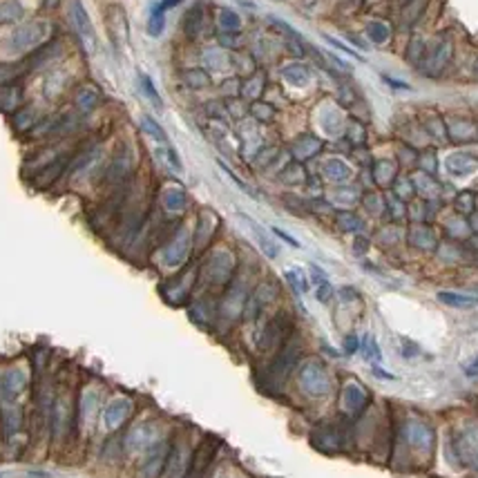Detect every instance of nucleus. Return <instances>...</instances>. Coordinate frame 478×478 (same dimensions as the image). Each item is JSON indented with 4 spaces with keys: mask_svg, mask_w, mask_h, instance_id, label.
I'll return each instance as SVG.
<instances>
[{
    "mask_svg": "<svg viewBox=\"0 0 478 478\" xmlns=\"http://www.w3.org/2000/svg\"><path fill=\"white\" fill-rule=\"evenodd\" d=\"M76 400L74 393L61 384L54 389V400H52V414H49V430L56 441H63L67 434L76 427Z\"/></svg>",
    "mask_w": 478,
    "mask_h": 478,
    "instance_id": "1",
    "label": "nucleus"
},
{
    "mask_svg": "<svg viewBox=\"0 0 478 478\" xmlns=\"http://www.w3.org/2000/svg\"><path fill=\"white\" fill-rule=\"evenodd\" d=\"M49 34H52V25H49V23H45V21L27 23V25L16 27L14 32L9 34L7 45H9L12 52L25 54V52H29V49L41 47L49 38Z\"/></svg>",
    "mask_w": 478,
    "mask_h": 478,
    "instance_id": "2",
    "label": "nucleus"
},
{
    "mask_svg": "<svg viewBox=\"0 0 478 478\" xmlns=\"http://www.w3.org/2000/svg\"><path fill=\"white\" fill-rule=\"evenodd\" d=\"M69 21H72L74 32L81 38V43L87 52L89 54L96 52V32H94V25L89 21V14L81 0H72V5H69Z\"/></svg>",
    "mask_w": 478,
    "mask_h": 478,
    "instance_id": "3",
    "label": "nucleus"
},
{
    "mask_svg": "<svg viewBox=\"0 0 478 478\" xmlns=\"http://www.w3.org/2000/svg\"><path fill=\"white\" fill-rule=\"evenodd\" d=\"M172 445L166 441H157L150 450H145L143 463H141V478H159L166 472L168 456H170Z\"/></svg>",
    "mask_w": 478,
    "mask_h": 478,
    "instance_id": "4",
    "label": "nucleus"
},
{
    "mask_svg": "<svg viewBox=\"0 0 478 478\" xmlns=\"http://www.w3.org/2000/svg\"><path fill=\"white\" fill-rule=\"evenodd\" d=\"M217 447H219L217 438H206V441L195 450V454L191 456V463H188V470H186L184 478H204V474L208 472V467H211L213 458L217 454Z\"/></svg>",
    "mask_w": 478,
    "mask_h": 478,
    "instance_id": "5",
    "label": "nucleus"
},
{
    "mask_svg": "<svg viewBox=\"0 0 478 478\" xmlns=\"http://www.w3.org/2000/svg\"><path fill=\"white\" fill-rule=\"evenodd\" d=\"M130 414H132V400H127V398H114V400H109L103 409L105 432H116L130 418Z\"/></svg>",
    "mask_w": 478,
    "mask_h": 478,
    "instance_id": "6",
    "label": "nucleus"
},
{
    "mask_svg": "<svg viewBox=\"0 0 478 478\" xmlns=\"http://www.w3.org/2000/svg\"><path fill=\"white\" fill-rule=\"evenodd\" d=\"M157 443V432L150 423H143V425H136L134 430L127 434L125 438V450L130 454H139V452H145L150 450V447Z\"/></svg>",
    "mask_w": 478,
    "mask_h": 478,
    "instance_id": "7",
    "label": "nucleus"
},
{
    "mask_svg": "<svg viewBox=\"0 0 478 478\" xmlns=\"http://www.w3.org/2000/svg\"><path fill=\"white\" fill-rule=\"evenodd\" d=\"M105 23H107V29L109 34H112V41L118 45L127 41V18H125V12L118 5H112L105 12Z\"/></svg>",
    "mask_w": 478,
    "mask_h": 478,
    "instance_id": "8",
    "label": "nucleus"
},
{
    "mask_svg": "<svg viewBox=\"0 0 478 478\" xmlns=\"http://www.w3.org/2000/svg\"><path fill=\"white\" fill-rule=\"evenodd\" d=\"M179 0H163V3H157L150 9V18H148V34L150 36H161L163 27H166V12L170 7H175Z\"/></svg>",
    "mask_w": 478,
    "mask_h": 478,
    "instance_id": "9",
    "label": "nucleus"
},
{
    "mask_svg": "<svg viewBox=\"0 0 478 478\" xmlns=\"http://www.w3.org/2000/svg\"><path fill=\"white\" fill-rule=\"evenodd\" d=\"M302 384L311 393H324L326 391V373L320 364H311L302 371Z\"/></svg>",
    "mask_w": 478,
    "mask_h": 478,
    "instance_id": "10",
    "label": "nucleus"
},
{
    "mask_svg": "<svg viewBox=\"0 0 478 478\" xmlns=\"http://www.w3.org/2000/svg\"><path fill=\"white\" fill-rule=\"evenodd\" d=\"M297 357H300V348L297 346H288L282 351V355L277 357L271 373L275 378H280V380H284V378H288V373H291V366L297 362Z\"/></svg>",
    "mask_w": 478,
    "mask_h": 478,
    "instance_id": "11",
    "label": "nucleus"
},
{
    "mask_svg": "<svg viewBox=\"0 0 478 478\" xmlns=\"http://www.w3.org/2000/svg\"><path fill=\"white\" fill-rule=\"evenodd\" d=\"M101 101V92H98V87L94 85H85L76 92V107L81 109V112H89V109H94Z\"/></svg>",
    "mask_w": 478,
    "mask_h": 478,
    "instance_id": "12",
    "label": "nucleus"
},
{
    "mask_svg": "<svg viewBox=\"0 0 478 478\" xmlns=\"http://www.w3.org/2000/svg\"><path fill=\"white\" fill-rule=\"evenodd\" d=\"M438 300L447 306H454V308H472L478 306V297L472 295H463V293H452V291H441L438 293Z\"/></svg>",
    "mask_w": 478,
    "mask_h": 478,
    "instance_id": "13",
    "label": "nucleus"
},
{
    "mask_svg": "<svg viewBox=\"0 0 478 478\" xmlns=\"http://www.w3.org/2000/svg\"><path fill=\"white\" fill-rule=\"evenodd\" d=\"M461 456L478 470V434H465L461 438Z\"/></svg>",
    "mask_w": 478,
    "mask_h": 478,
    "instance_id": "14",
    "label": "nucleus"
},
{
    "mask_svg": "<svg viewBox=\"0 0 478 478\" xmlns=\"http://www.w3.org/2000/svg\"><path fill=\"white\" fill-rule=\"evenodd\" d=\"M239 217H242L244 222L248 224V228H251V231H253L255 239H257V242H260V246H262V251H264L268 257H275V255H277V248H275V244L271 242V239H268V237L264 235V231L260 228V224L253 222V219H251V217H246V215H239Z\"/></svg>",
    "mask_w": 478,
    "mask_h": 478,
    "instance_id": "15",
    "label": "nucleus"
},
{
    "mask_svg": "<svg viewBox=\"0 0 478 478\" xmlns=\"http://www.w3.org/2000/svg\"><path fill=\"white\" fill-rule=\"evenodd\" d=\"M202 25H204V7L202 5H195L191 12L186 14V34L191 38H197L199 32H202Z\"/></svg>",
    "mask_w": 478,
    "mask_h": 478,
    "instance_id": "16",
    "label": "nucleus"
},
{
    "mask_svg": "<svg viewBox=\"0 0 478 478\" xmlns=\"http://www.w3.org/2000/svg\"><path fill=\"white\" fill-rule=\"evenodd\" d=\"M23 16V5L18 0H3L0 3V25L3 23H14Z\"/></svg>",
    "mask_w": 478,
    "mask_h": 478,
    "instance_id": "17",
    "label": "nucleus"
},
{
    "mask_svg": "<svg viewBox=\"0 0 478 478\" xmlns=\"http://www.w3.org/2000/svg\"><path fill=\"white\" fill-rule=\"evenodd\" d=\"M18 103H21V89L18 87H0V109L12 112V109H18Z\"/></svg>",
    "mask_w": 478,
    "mask_h": 478,
    "instance_id": "18",
    "label": "nucleus"
},
{
    "mask_svg": "<svg viewBox=\"0 0 478 478\" xmlns=\"http://www.w3.org/2000/svg\"><path fill=\"white\" fill-rule=\"evenodd\" d=\"M141 130H143L145 134H150L152 139H157L159 143L168 145V134L163 132V127L159 125L152 116H143V118H141Z\"/></svg>",
    "mask_w": 478,
    "mask_h": 478,
    "instance_id": "19",
    "label": "nucleus"
},
{
    "mask_svg": "<svg viewBox=\"0 0 478 478\" xmlns=\"http://www.w3.org/2000/svg\"><path fill=\"white\" fill-rule=\"evenodd\" d=\"M219 25H222L226 32H237L242 27V18H239L233 9H222L219 12Z\"/></svg>",
    "mask_w": 478,
    "mask_h": 478,
    "instance_id": "20",
    "label": "nucleus"
},
{
    "mask_svg": "<svg viewBox=\"0 0 478 478\" xmlns=\"http://www.w3.org/2000/svg\"><path fill=\"white\" fill-rule=\"evenodd\" d=\"M186 206V195L182 188H170V191L166 193V208L168 211H182Z\"/></svg>",
    "mask_w": 478,
    "mask_h": 478,
    "instance_id": "21",
    "label": "nucleus"
},
{
    "mask_svg": "<svg viewBox=\"0 0 478 478\" xmlns=\"http://www.w3.org/2000/svg\"><path fill=\"white\" fill-rule=\"evenodd\" d=\"M139 81H141V87H143L145 96L150 98V101H154L157 105H161V96L157 94V89H154V85H152V81H150V76L139 74Z\"/></svg>",
    "mask_w": 478,
    "mask_h": 478,
    "instance_id": "22",
    "label": "nucleus"
},
{
    "mask_svg": "<svg viewBox=\"0 0 478 478\" xmlns=\"http://www.w3.org/2000/svg\"><path fill=\"white\" fill-rule=\"evenodd\" d=\"M369 36L373 38L375 43H382V41L389 38V29H387L384 23H371L369 25Z\"/></svg>",
    "mask_w": 478,
    "mask_h": 478,
    "instance_id": "23",
    "label": "nucleus"
},
{
    "mask_svg": "<svg viewBox=\"0 0 478 478\" xmlns=\"http://www.w3.org/2000/svg\"><path fill=\"white\" fill-rule=\"evenodd\" d=\"M286 280L291 282L295 291H300V293H304L306 288H308V286H306V280L302 277V273H300V271H288V273H286Z\"/></svg>",
    "mask_w": 478,
    "mask_h": 478,
    "instance_id": "24",
    "label": "nucleus"
},
{
    "mask_svg": "<svg viewBox=\"0 0 478 478\" xmlns=\"http://www.w3.org/2000/svg\"><path fill=\"white\" fill-rule=\"evenodd\" d=\"M324 41L328 43V45H333V47H337V49H342V52L344 54H348V56H353V58H357V61H362V56H357L355 52H353V49H348L346 45H342L340 41H333V38L331 36H324Z\"/></svg>",
    "mask_w": 478,
    "mask_h": 478,
    "instance_id": "25",
    "label": "nucleus"
},
{
    "mask_svg": "<svg viewBox=\"0 0 478 478\" xmlns=\"http://www.w3.org/2000/svg\"><path fill=\"white\" fill-rule=\"evenodd\" d=\"M273 233H275L277 237H282V239H284V242H288V244H291V246H300V244H297V239H293L291 235H286L284 231H280V228H273Z\"/></svg>",
    "mask_w": 478,
    "mask_h": 478,
    "instance_id": "26",
    "label": "nucleus"
},
{
    "mask_svg": "<svg viewBox=\"0 0 478 478\" xmlns=\"http://www.w3.org/2000/svg\"><path fill=\"white\" fill-rule=\"evenodd\" d=\"M344 346H346V353H353L355 348H357V340L355 337L351 335V337H346V342H344Z\"/></svg>",
    "mask_w": 478,
    "mask_h": 478,
    "instance_id": "27",
    "label": "nucleus"
},
{
    "mask_svg": "<svg viewBox=\"0 0 478 478\" xmlns=\"http://www.w3.org/2000/svg\"><path fill=\"white\" fill-rule=\"evenodd\" d=\"M0 478H3V474H0Z\"/></svg>",
    "mask_w": 478,
    "mask_h": 478,
    "instance_id": "28",
    "label": "nucleus"
}]
</instances>
